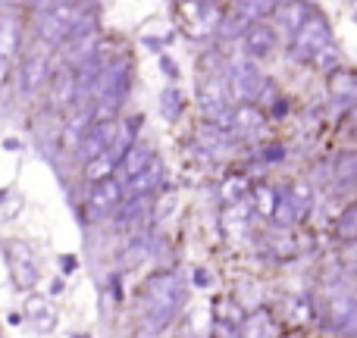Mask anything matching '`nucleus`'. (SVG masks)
Wrapping results in <instances>:
<instances>
[{
  "instance_id": "1",
  "label": "nucleus",
  "mask_w": 357,
  "mask_h": 338,
  "mask_svg": "<svg viewBox=\"0 0 357 338\" xmlns=\"http://www.w3.org/2000/svg\"><path fill=\"white\" fill-rule=\"evenodd\" d=\"M144 298H148V310H144L142 332H160L185 304V285L176 272H157L144 285Z\"/></svg>"
},
{
  "instance_id": "2",
  "label": "nucleus",
  "mask_w": 357,
  "mask_h": 338,
  "mask_svg": "<svg viewBox=\"0 0 357 338\" xmlns=\"http://www.w3.org/2000/svg\"><path fill=\"white\" fill-rule=\"evenodd\" d=\"M333 44V29H329L326 16L320 13H310L304 19V25L291 35V44H289V56L298 63H314V56L320 54L323 47Z\"/></svg>"
},
{
  "instance_id": "3",
  "label": "nucleus",
  "mask_w": 357,
  "mask_h": 338,
  "mask_svg": "<svg viewBox=\"0 0 357 338\" xmlns=\"http://www.w3.org/2000/svg\"><path fill=\"white\" fill-rule=\"evenodd\" d=\"M266 79L264 72H260L254 63H235L232 72H229V94H232V100H238V104H254V100L260 98V91H264Z\"/></svg>"
},
{
  "instance_id": "4",
  "label": "nucleus",
  "mask_w": 357,
  "mask_h": 338,
  "mask_svg": "<svg viewBox=\"0 0 357 338\" xmlns=\"http://www.w3.org/2000/svg\"><path fill=\"white\" fill-rule=\"evenodd\" d=\"M50 75V60H47V50H31L29 56H22V66H19V75H16V88L19 94H25V98H31V94H38L44 88V82H47Z\"/></svg>"
},
{
  "instance_id": "5",
  "label": "nucleus",
  "mask_w": 357,
  "mask_h": 338,
  "mask_svg": "<svg viewBox=\"0 0 357 338\" xmlns=\"http://www.w3.org/2000/svg\"><path fill=\"white\" fill-rule=\"evenodd\" d=\"M6 263H10V272H13V282L19 289H35L38 282V263H35V254L29 251V245L22 241H6Z\"/></svg>"
},
{
  "instance_id": "6",
  "label": "nucleus",
  "mask_w": 357,
  "mask_h": 338,
  "mask_svg": "<svg viewBox=\"0 0 357 338\" xmlns=\"http://www.w3.org/2000/svg\"><path fill=\"white\" fill-rule=\"evenodd\" d=\"M329 332L357 335V298L351 291H333L329 295Z\"/></svg>"
},
{
  "instance_id": "7",
  "label": "nucleus",
  "mask_w": 357,
  "mask_h": 338,
  "mask_svg": "<svg viewBox=\"0 0 357 338\" xmlns=\"http://www.w3.org/2000/svg\"><path fill=\"white\" fill-rule=\"evenodd\" d=\"M116 132L119 129H116V123H113V119H94V123L88 125V132H85V138H82V144H79V151H75V154L88 163L91 157L104 154V151L116 141Z\"/></svg>"
},
{
  "instance_id": "8",
  "label": "nucleus",
  "mask_w": 357,
  "mask_h": 338,
  "mask_svg": "<svg viewBox=\"0 0 357 338\" xmlns=\"http://www.w3.org/2000/svg\"><path fill=\"white\" fill-rule=\"evenodd\" d=\"M241 44H245V54L251 56V60H264V56H270L273 50H276L279 38H276V29H273V25L251 22L248 31L241 35Z\"/></svg>"
},
{
  "instance_id": "9",
  "label": "nucleus",
  "mask_w": 357,
  "mask_h": 338,
  "mask_svg": "<svg viewBox=\"0 0 357 338\" xmlns=\"http://www.w3.org/2000/svg\"><path fill=\"white\" fill-rule=\"evenodd\" d=\"M245 310H241L238 301L232 298H222V301L213 304V323H216V332L220 335H238L245 332Z\"/></svg>"
},
{
  "instance_id": "10",
  "label": "nucleus",
  "mask_w": 357,
  "mask_h": 338,
  "mask_svg": "<svg viewBox=\"0 0 357 338\" xmlns=\"http://www.w3.org/2000/svg\"><path fill=\"white\" fill-rule=\"evenodd\" d=\"M123 203V182L119 178H100V182H94L91 194H88V207H91V213H110L113 207H119Z\"/></svg>"
},
{
  "instance_id": "11",
  "label": "nucleus",
  "mask_w": 357,
  "mask_h": 338,
  "mask_svg": "<svg viewBox=\"0 0 357 338\" xmlns=\"http://www.w3.org/2000/svg\"><path fill=\"white\" fill-rule=\"evenodd\" d=\"M75 104V69L60 66L50 75V107L63 110V107Z\"/></svg>"
},
{
  "instance_id": "12",
  "label": "nucleus",
  "mask_w": 357,
  "mask_h": 338,
  "mask_svg": "<svg viewBox=\"0 0 357 338\" xmlns=\"http://www.w3.org/2000/svg\"><path fill=\"white\" fill-rule=\"evenodd\" d=\"M329 98L333 104L354 107L357 104V72L354 69H335L329 75Z\"/></svg>"
},
{
  "instance_id": "13",
  "label": "nucleus",
  "mask_w": 357,
  "mask_h": 338,
  "mask_svg": "<svg viewBox=\"0 0 357 338\" xmlns=\"http://www.w3.org/2000/svg\"><path fill=\"white\" fill-rule=\"evenodd\" d=\"M264 125H266V116L260 113L257 104H238L232 110V135L251 138V135H257Z\"/></svg>"
},
{
  "instance_id": "14",
  "label": "nucleus",
  "mask_w": 357,
  "mask_h": 338,
  "mask_svg": "<svg viewBox=\"0 0 357 338\" xmlns=\"http://www.w3.org/2000/svg\"><path fill=\"white\" fill-rule=\"evenodd\" d=\"M151 216V194H129L123 197V207L116 210V229L138 226Z\"/></svg>"
},
{
  "instance_id": "15",
  "label": "nucleus",
  "mask_w": 357,
  "mask_h": 338,
  "mask_svg": "<svg viewBox=\"0 0 357 338\" xmlns=\"http://www.w3.org/2000/svg\"><path fill=\"white\" fill-rule=\"evenodd\" d=\"M91 119H94V107H79V113H75V116L66 123V129H63L60 148L63 151H79V144H82V138H85Z\"/></svg>"
},
{
  "instance_id": "16",
  "label": "nucleus",
  "mask_w": 357,
  "mask_h": 338,
  "mask_svg": "<svg viewBox=\"0 0 357 338\" xmlns=\"http://www.w3.org/2000/svg\"><path fill=\"white\" fill-rule=\"evenodd\" d=\"M151 148L148 144H142V141H132L129 144V151L123 154V160H119V167H116V176H119V182H129L132 176H138L144 167H148V160H151Z\"/></svg>"
},
{
  "instance_id": "17",
  "label": "nucleus",
  "mask_w": 357,
  "mask_h": 338,
  "mask_svg": "<svg viewBox=\"0 0 357 338\" xmlns=\"http://www.w3.org/2000/svg\"><path fill=\"white\" fill-rule=\"evenodd\" d=\"M160 182H163V160L151 157L148 167L126 182V194H151V191H154Z\"/></svg>"
},
{
  "instance_id": "18",
  "label": "nucleus",
  "mask_w": 357,
  "mask_h": 338,
  "mask_svg": "<svg viewBox=\"0 0 357 338\" xmlns=\"http://www.w3.org/2000/svg\"><path fill=\"white\" fill-rule=\"evenodd\" d=\"M98 41H100V35H98V25L94 29H85V31H75V35H69L66 38V60H73L75 66L79 63H85L88 56H94V47H98Z\"/></svg>"
},
{
  "instance_id": "19",
  "label": "nucleus",
  "mask_w": 357,
  "mask_h": 338,
  "mask_svg": "<svg viewBox=\"0 0 357 338\" xmlns=\"http://www.w3.org/2000/svg\"><path fill=\"white\" fill-rule=\"evenodd\" d=\"M25 316H29V323L35 329H41V332H50V329L56 326V310L47 298H38V295L25 298Z\"/></svg>"
},
{
  "instance_id": "20",
  "label": "nucleus",
  "mask_w": 357,
  "mask_h": 338,
  "mask_svg": "<svg viewBox=\"0 0 357 338\" xmlns=\"http://www.w3.org/2000/svg\"><path fill=\"white\" fill-rule=\"evenodd\" d=\"M310 13H314V10H310L304 0H289V3H279L276 6V22H279V29H285L289 35H295Z\"/></svg>"
},
{
  "instance_id": "21",
  "label": "nucleus",
  "mask_w": 357,
  "mask_h": 338,
  "mask_svg": "<svg viewBox=\"0 0 357 338\" xmlns=\"http://www.w3.org/2000/svg\"><path fill=\"white\" fill-rule=\"evenodd\" d=\"M19 22L13 16H0V60H10L16 56L19 50Z\"/></svg>"
},
{
  "instance_id": "22",
  "label": "nucleus",
  "mask_w": 357,
  "mask_h": 338,
  "mask_svg": "<svg viewBox=\"0 0 357 338\" xmlns=\"http://www.w3.org/2000/svg\"><path fill=\"white\" fill-rule=\"evenodd\" d=\"M333 238L342 241V245L357 241V203H351L348 210L339 213V220H335V226H333Z\"/></svg>"
},
{
  "instance_id": "23",
  "label": "nucleus",
  "mask_w": 357,
  "mask_h": 338,
  "mask_svg": "<svg viewBox=\"0 0 357 338\" xmlns=\"http://www.w3.org/2000/svg\"><path fill=\"white\" fill-rule=\"evenodd\" d=\"M251 22H254V19H248L241 10H232L229 16H222V22H220V29H216V31H220L222 41H235V38L245 35Z\"/></svg>"
},
{
  "instance_id": "24",
  "label": "nucleus",
  "mask_w": 357,
  "mask_h": 338,
  "mask_svg": "<svg viewBox=\"0 0 357 338\" xmlns=\"http://www.w3.org/2000/svg\"><path fill=\"white\" fill-rule=\"evenodd\" d=\"M251 201H254V210H257L264 220H273V213H276V201H279V191L270 188V185H257V188L251 191Z\"/></svg>"
},
{
  "instance_id": "25",
  "label": "nucleus",
  "mask_w": 357,
  "mask_h": 338,
  "mask_svg": "<svg viewBox=\"0 0 357 338\" xmlns=\"http://www.w3.org/2000/svg\"><path fill=\"white\" fill-rule=\"evenodd\" d=\"M220 197L226 203H241V201L251 197V185H248L245 176H229L226 182H222V188H220Z\"/></svg>"
},
{
  "instance_id": "26",
  "label": "nucleus",
  "mask_w": 357,
  "mask_h": 338,
  "mask_svg": "<svg viewBox=\"0 0 357 338\" xmlns=\"http://www.w3.org/2000/svg\"><path fill=\"white\" fill-rule=\"evenodd\" d=\"M285 314H289V323L307 326V323L314 320V301H310V298H289V301H285Z\"/></svg>"
},
{
  "instance_id": "27",
  "label": "nucleus",
  "mask_w": 357,
  "mask_h": 338,
  "mask_svg": "<svg viewBox=\"0 0 357 338\" xmlns=\"http://www.w3.org/2000/svg\"><path fill=\"white\" fill-rule=\"evenodd\" d=\"M289 197H291V203H295V210H298V220H304V216L314 210V188H310L307 182L291 185V188H289Z\"/></svg>"
},
{
  "instance_id": "28",
  "label": "nucleus",
  "mask_w": 357,
  "mask_h": 338,
  "mask_svg": "<svg viewBox=\"0 0 357 338\" xmlns=\"http://www.w3.org/2000/svg\"><path fill=\"white\" fill-rule=\"evenodd\" d=\"M245 332L248 335H276V323H273V316L266 314V310H257V314H251L245 320Z\"/></svg>"
},
{
  "instance_id": "29",
  "label": "nucleus",
  "mask_w": 357,
  "mask_h": 338,
  "mask_svg": "<svg viewBox=\"0 0 357 338\" xmlns=\"http://www.w3.org/2000/svg\"><path fill=\"white\" fill-rule=\"evenodd\" d=\"M276 6H279L276 0H238V3H235V10H241L248 19H254V22H257V19L276 13Z\"/></svg>"
},
{
  "instance_id": "30",
  "label": "nucleus",
  "mask_w": 357,
  "mask_h": 338,
  "mask_svg": "<svg viewBox=\"0 0 357 338\" xmlns=\"http://www.w3.org/2000/svg\"><path fill=\"white\" fill-rule=\"evenodd\" d=\"M160 113H163V119H169V123L182 113V94H178L176 88H167V91L160 94Z\"/></svg>"
},
{
  "instance_id": "31",
  "label": "nucleus",
  "mask_w": 357,
  "mask_h": 338,
  "mask_svg": "<svg viewBox=\"0 0 357 338\" xmlns=\"http://www.w3.org/2000/svg\"><path fill=\"white\" fill-rule=\"evenodd\" d=\"M314 66L320 69L323 75H333L335 69H339V50H335V44H329V47H323L320 54L314 56Z\"/></svg>"
},
{
  "instance_id": "32",
  "label": "nucleus",
  "mask_w": 357,
  "mask_h": 338,
  "mask_svg": "<svg viewBox=\"0 0 357 338\" xmlns=\"http://www.w3.org/2000/svg\"><path fill=\"white\" fill-rule=\"evenodd\" d=\"M19 207H22V201H19L13 191H0V220H10V216H16Z\"/></svg>"
},
{
  "instance_id": "33",
  "label": "nucleus",
  "mask_w": 357,
  "mask_h": 338,
  "mask_svg": "<svg viewBox=\"0 0 357 338\" xmlns=\"http://www.w3.org/2000/svg\"><path fill=\"white\" fill-rule=\"evenodd\" d=\"M173 210H176V194H173V191H169V194H163L160 201H157V207L151 210V220H154V222H160V220H167V216L173 213Z\"/></svg>"
},
{
  "instance_id": "34",
  "label": "nucleus",
  "mask_w": 357,
  "mask_h": 338,
  "mask_svg": "<svg viewBox=\"0 0 357 338\" xmlns=\"http://www.w3.org/2000/svg\"><path fill=\"white\" fill-rule=\"evenodd\" d=\"M342 263H345L348 272H357V241H351V245L345 247V254H342Z\"/></svg>"
},
{
  "instance_id": "35",
  "label": "nucleus",
  "mask_w": 357,
  "mask_h": 338,
  "mask_svg": "<svg viewBox=\"0 0 357 338\" xmlns=\"http://www.w3.org/2000/svg\"><path fill=\"white\" fill-rule=\"evenodd\" d=\"M285 157V148L282 144H270V148L264 151V160H282Z\"/></svg>"
},
{
  "instance_id": "36",
  "label": "nucleus",
  "mask_w": 357,
  "mask_h": 338,
  "mask_svg": "<svg viewBox=\"0 0 357 338\" xmlns=\"http://www.w3.org/2000/svg\"><path fill=\"white\" fill-rule=\"evenodd\" d=\"M270 107H273V116H276V119H279V116H285V113H289V100H282V98H276V100H273Z\"/></svg>"
},
{
  "instance_id": "37",
  "label": "nucleus",
  "mask_w": 357,
  "mask_h": 338,
  "mask_svg": "<svg viewBox=\"0 0 357 338\" xmlns=\"http://www.w3.org/2000/svg\"><path fill=\"white\" fill-rule=\"evenodd\" d=\"M160 66H163V72H167L169 79H176V75H178V66H176L173 60H169V56H163V60H160Z\"/></svg>"
},
{
  "instance_id": "38",
  "label": "nucleus",
  "mask_w": 357,
  "mask_h": 338,
  "mask_svg": "<svg viewBox=\"0 0 357 338\" xmlns=\"http://www.w3.org/2000/svg\"><path fill=\"white\" fill-rule=\"evenodd\" d=\"M348 129H351V135L357 138V104L348 110Z\"/></svg>"
},
{
  "instance_id": "39",
  "label": "nucleus",
  "mask_w": 357,
  "mask_h": 338,
  "mask_svg": "<svg viewBox=\"0 0 357 338\" xmlns=\"http://www.w3.org/2000/svg\"><path fill=\"white\" fill-rule=\"evenodd\" d=\"M195 285H201V289H207L210 285V276L204 270H195Z\"/></svg>"
},
{
  "instance_id": "40",
  "label": "nucleus",
  "mask_w": 357,
  "mask_h": 338,
  "mask_svg": "<svg viewBox=\"0 0 357 338\" xmlns=\"http://www.w3.org/2000/svg\"><path fill=\"white\" fill-rule=\"evenodd\" d=\"M276 3H289V0H276Z\"/></svg>"
},
{
  "instance_id": "41",
  "label": "nucleus",
  "mask_w": 357,
  "mask_h": 338,
  "mask_svg": "<svg viewBox=\"0 0 357 338\" xmlns=\"http://www.w3.org/2000/svg\"><path fill=\"white\" fill-rule=\"evenodd\" d=\"M354 22H357V13H354Z\"/></svg>"
},
{
  "instance_id": "42",
  "label": "nucleus",
  "mask_w": 357,
  "mask_h": 338,
  "mask_svg": "<svg viewBox=\"0 0 357 338\" xmlns=\"http://www.w3.org/2000/svg\"><path fill=\"white\" fill-rule=\"evenodd\" d=\"M351 3H354V6H357V0H351Z\"/></svg>"
}]
</instances>
